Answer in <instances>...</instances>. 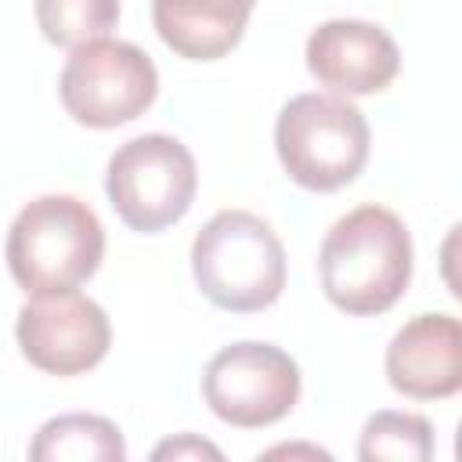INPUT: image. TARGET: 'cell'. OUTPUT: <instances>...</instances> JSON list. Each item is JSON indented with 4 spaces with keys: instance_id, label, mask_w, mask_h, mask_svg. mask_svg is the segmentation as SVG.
Here are the masks:
<instances>
[{
    "instance_id": "1",
    "label": "cell",
    "mask_w": 462,
    "mask_h": 462,
    "mask_svg": "<svg viewBox=\"0 0 462 462\" xmlns=\"http://www.w3.org/2000/svg\"><path fill=\"white\" fill-rule=\"evenodd\" d=\"M411 235L386 206H357L339 217L318 253L321 289L343 314H383L411 282Z\"/></svg>"
},
{
    "instance_id": "2",
    "label": "cell",
    "mask_w": 462,
    "mask_h": 462,
    "mask_svg": "<svg viewBox=\"0 0 462 462\" xmlns=\"http://www.w3.org/2000/svg\"><path fill=\"white\" fill-rule=\"evenodd\" d=\"M191 274L213 307L256 314L285 289V249L256 213L220 209L191 242Z\"/></svg>"
},
{
    "instance_id": "3",
    "label": "cell",
    "mask_w": 462,
    "mask_h": 462,
    "mask_svg": "<svg viewBox=\"0 0 462 462\" xmlns=\"http://www.w3.org/2000/svg\"><path fill=\"white\" fill-rule=\"evenodd\" d=\"M4 256L25 292L76 289L101 267L105 227L76 195H40L11 220Z\"/></svg>"
},
{
    "instance_id": "4",
    "label": "cell",
    "mask_w": 462,
    "mask_h": 462,
    "mask_svg": "<svg viewBox=\"0 0 462 462\" xmlns=\"http://www.w3.org/2000/svg\"><path fill=\"white\" fill-rule=\"evenodd\" d=\"M282 170L307 191H339L368 162L372 130L357 105L339 94H296L274 123Z\"/></svg>"
},
{
    "instance_id": "5",
    "label": "cell",
    "mask_w": 462,
    "mask_h": 462,
    "mask_svg": "<svg viewBox=\"0 0 462 462\" xmlns=\"http://www.w3.org/2000/svg\"><path fill=\"white\" fill-rule=\"evenodd\" d=\"M199 191V170L184 141L170 134H141L119 144L105 170V195L116 217L141 235L177 224Z\"/></svg>"
},
{
    "instance_id": "6",
    "label": "cell",
    "mask_w": 462,
    "mask_h": 462,
    "mask_svg": "<svg viewBox=\"0 0 462 462\" xmlns=\"http://www.w3.org/2000/svg\"><path fill=\"white\" fill-rule=\"evenodd\" d=\"M159 94L155 61L130 40H87L72 47L58 76V97L65 112L94 130H112L141 112Z\"/></svg>"
},
{
    "instance_id": "7",
    "label": "cell",
    "mask_w": 462,
    "mask_h": 462,
    "mask_svg": "<svg viewBox=\"0 0 462 462\" xmlns=\"http://www.w3.org/2000/svg\"><path fill=\"white\" fill-rule=\"evenodd\" d=\"M300 365L274 343L242 339L220 346L202 372L209 411L238 430H260L285 419L300 401Z\"/></svg>"
},
{
    "instance_id": "8",
    "label": "cell",
    "mask_w": 462,
    "mask_h": 462,
    "mask_svg": "<svg viewBox=\"0 0 462 462\" xmlns=\"http://www.w3.org/2000/svg\"><path fill=\"white\" fill-rule=\"evenodd\" d=\"M14 339L22 357L47 375H83L112 346V325L101 303L76 289L32 292L18 310Z\"/></svg>"
},
{
    "instance_id": "9",
    "label": "cell",
    "mask_w": 462,
    "mask_h": 462,
    "mask_svg": "<svg viewBox=\"0 0 462 462\" xmlns=\"http://www.w3.org/2000/svg\"><path fill=\"white\" fill-rule=\"evenodd\" d=\"M307 69L310 76L343 97L379 94L401 72V51L393 36L361 18H332L321 22L307 36Z\"/></svg>"
},
{
    "instance_id": "10",
    "label": "cell",
    "mask_w": 462,
    "mask_h": 462,
    "mask_svg": "<svg viewBox=\"0 0 462 462\" xmlns=\"http://www.w3.org/2000/svg\"><path fill=\"white\" fill-rule=\"evenodd\" d=\"M386 379L411 401H444L462 390V325L451 314H415L386 346Z\"/></svg>"
},
{
    "instance_id": "11",
    "label": "cell",
    "mask_w": 462,
    "mask_h": 462,
    "mask_svg": "<svg viewBox=\"0 0 462 462\" xmlns=\"http://www.w3.org/2000/svg\"><path fill=\"white\" fill-rule=\"evenodd\" d=\"M256 0H152L159 40L191 61H217L238 47Z\"/></svg>"
},
{
    "instance_id": "12",
    "label": "cell",
    "mask_w": 462,
    "mask_h": 462,
    "mask_svg": "<svg viewBox=\"0 0 462 462\" xmlns=\"http://www.w3.org/2000/svg\"><path fill=\"white\" fill-rule=\"evenodd\" d=\"M32 462H123L126 444L112 419L90 411H69L43 422L29 444Z\"/></svg>"
},
{
    "instance_id": "13",
    "label": "cell",
    "mask_w": 462,
    "mask_h": 462,
    "mask_svg": "<svg viewBox=\"0 0 462 462\" xmlns=\"http://www.w3.org/2000/svg\"><path fill=\"white\" fill-rule=\"evenodd\" d=\"M357 455L365 462H426L433 455V426L415 411H375L361 430Z\"/></svg>"
},
{
    "instance_id": "14",
    "label": "cell",
    "mask_w": 462,
    "mask_h": 462,
    "mask_svg": "<svg viewBox=\"0 0 462 462\" xmlns=\"http://www.w3.org/2000/svg\"><path fill=\"white\" fill-rule=\"evenodd\" d=\"M40 32L58 47H79L108 36L119 22V0H32Z\"/></svg>"
},
{
    "instance_id": "15",
    "label": "cell",
    "mask_w": 462,
    "mask_h": 462,
    "mask_svg": "<svg viewBox=\"0 0 462 462\" xmlns=\"http://www.w3.org/2000/svg\"><path fill=\"white\" fill-rule=\"evenodd\" d=\"M202 455L220 458V448H213L209 440H199V437H191V433H184V437L166 440V444L155 448V458H202Z\"/></svg>"
}]
</instances>
